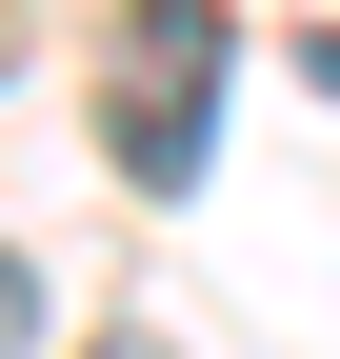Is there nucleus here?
I'll use <instances>...</instances> for the list:
<instances>
[{"mask_svg": "<svg viewBox=\"0 0 340 359\" xmlns=\"http://www.w3.org/2000/svg\"><path fill=\"white\" fill-rule=\"evenodd\" d=\"M301 80H320V100H340V20H320V40H301Z\"/></svg>", "mask_w": 340, "mask_h": 359, "instance_id": "nucleus-3", "label": "nucleus"}, {"mask_svg": "<svg viewBox=\"0 0 340 359\" xmlns=\"http://www.w3.org/2000/svg\"><path fill=\"white\" fill-rule=\"evenodd\" d=\"M20 339H40V259L0 240V359H20Z\"/></svg>", "mask_w": 340, "mask_h": 359, "instance_id": "nucleus-2", "label": "nucleus"}, {"mask_svg": "<svg viewBox=\"0 0 340 359\" xmlns=\"http://www.w3.org/2000/svg\"><path fill=\"white\" fill-rule=\"evenodd\" d=\"M221 60H240V40L200 20V0L120 20V80H100V140H120V180H160V200L200 180V140H221Z\"/></svg>", "mask_w": 340, "mask_h": 359, "instance_id": "nucleus-1", "label": "nucleus"}, {"mask_svg": "<svg viewBox=\"0 0 340 359\" xmlns=\"http://www.w3.org/2000/svg\"><path fill=\"white\" fill-rule=\"evenodd\" d=\"M100 359H160V339H140V320H120V339H100Z\"/></svg>", "mask_w": 340, "mask_h": 359, "instance_id": "nucleus-4", "label": "nucleus"}]
</instances>
